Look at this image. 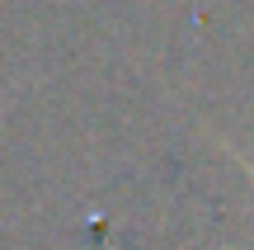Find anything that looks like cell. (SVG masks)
<instances>
[{"instance_id":"6da1fadb","label":"cell","mask_w":254,"mask_h":250,"mask_svg":"<svg viewBox=\"0 0 254 250\" xmlns=\"http://www.w3.org/2000/svg\"><path fill=\"white\" fill-rule=\"evenodd\" d=\"M231 156H236V161H240V166H245V175L254 179V161H245V156H240V151H231Z\"/></svg>"}]
</instances>
